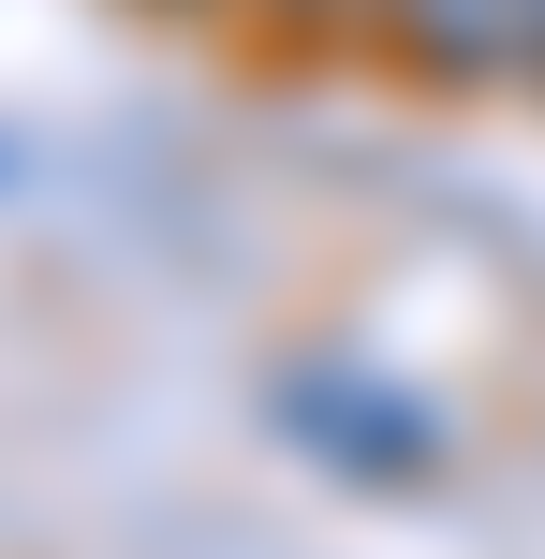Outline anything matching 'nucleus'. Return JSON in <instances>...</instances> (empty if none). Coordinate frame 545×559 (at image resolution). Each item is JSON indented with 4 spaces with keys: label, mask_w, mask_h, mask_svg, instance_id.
Wrapping results in <instances>:
<instances>
[{
    "label": "nucleus",
    "mask_w": 545,
    "mask_h": 559,
    "mask_svg": "<svg viewBox=\"0 0 545 559\" xmlns=\"http://www.w3.org/2000/svg\"><path fill=\"white\" fill-rule=\"evenodd\" d=\"M383 45L428 88H517L545 74V0H383Z\"/></svg>",
    "instance_id": "1"
},
{
    "label": "nucleus",
    "mask_w": 545,
    "mask_h": 559,
    "mask_svg": "<svg viewBox=\"0 0 545 559\" xmlns=\"http://www.w3.org/2000/svg\"><path fill=\"white\" fill-rule=\"evenodd\" d=\"M295 442L310 456H354V472H442V427H428V397H383V383H354V368H324V383H295Z\"/></svg>",
    "instance_id": "2"
},
{
    "label": "nucleus",
    "mask_w": 545,
    "mask_h": 559,
    "mask_svg": "<svg viewBox=\"0 0 545 559\" xmlns=\"http://www.w3.org/2000/svg\"><path fill=\"white\" fill-rule=\"evenodd\" d=\"M281 15H383V0H281Z\"/></svg>",
    "instance_id": "3"
}]
</instances>
